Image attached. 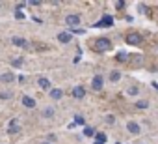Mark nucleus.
<instances>
[{
  "mask_svg": "<svg viewBox=\"0 0 158 144\" xmlns=\"http://www.w3.org/2000/svg\"><path fill=\"white\" fill-rule=\"evenodd\" d=\"M95 49H97V51H108V49H110V39H108V38L97 39V41H95Z\"/></svg>",
  "mask_w": 158,
  "mask_h": 144,
  "instance_id": "nucleus-1",
  "label": "nucleus"
},
{
  "mask_svg": "<svg viewBox=\"0 0 158 144\" xmlns=\"http://www.w3.org/2000/svg\"><path fill=\"white\" fill-rule=\"evenodd\" d=\"M65 23H67L69 26H76V25H80V15L71 13V15H67V17H65Z\"/></svg>",
  "mask_w": 158,
  "mask_h": 144,
  "instance_id": "nucleus-2",
  "label": "nucleus"
},
{
  "mask_svg": "<svg viewBox=\"0 0 158 144\" xmlns=\"http://www.w3.org/2000/svg\"><path fill=\"white\" fill-rule=\"evenodd\" d=\"M127 43H128V45H138V43H141V36L132 32V34L127 36Z\"/></svg>",
  "mask_w": 158,
  "mask_h": 144,
  "instance_id": "nucleus-3",
  "label": "nucleus"
},
{
  "mask_svg": "<svg viewBox=\"0 0 158 144\" xmlns=\"http://www.w3.org/2000/svg\"><path fill=\"white\" fill-rule=\"evenodd\" d=\"M102 83H104V81H102V77H101V75H95V77H93V81H91V88L99 92V90H102Z\"/></svg>",
  "mask_w": 158,
  "mask_h": 144,
  "instance_id": "nucleus-4",
  "label": "nucleus"
},
{
  "mask_svg": "<svg viewBox=\"0 0 158 144\" xmlns=\"http://www.w3.org/2000/svg\"><path fill=\"white\" fill-rule=\"evenodd\" d=\"M86 96V90H84V86H74L73 88V97H76V99H82Z\"/></svg>",
  "mask_w": 158,
  "mask_h": 144,
  "instance_id": "nucleus-5",
  "label": "nucleus"
},
{
  "mask_svg": "<svg viewBox=\"0 0 158 144\" xmlns=\"http://www.w3.org/2000/svg\"><path fill=\"white\" fill-rule=\"evenodd\" d=\"M71 39H73V36L69 32H60L58 34V41L60 43H71Z\"/></svg>",
  "mask_w": 158,
  "mask_h": 144,
  "instance_id": "nucleus-6",
  "label": "nucleus"
},
{
  "mask_svg": "<svg viewBox=\"0 0 158 144\" xmlns=\"http://www.w3.org/2000/svg\"><path fill=\"white\" fill-rule=\"evenodd\" d=\"M127 129H128V133H132V135H139V125H138L136 122H128V124H127Z\"/></svg>",
  "mask_w": 158,
  "mask_h": 144,
  "instance_id": "nucleus-7",
  "label": "nucleus"
},
{
  "mask_svg": "<svg viewBox=\"0 0 158 144\" xmlns=\"http://www.w3.org/2000/svg\"><path fill=\"white\" fill-rule=\"evenodd\" d=\"M11 43H13V45H17V47H26V43H28V41H26L24 38L13 36V38H11Z\"/></svg>",
  "mask_w": 158,
  "mask_h": 144,
  "instance_id": "nucleus-8",
  "label": "nucleus"
},
{
  "mask_svg": "<svg viewBox=\"0 0 158 144\" xmlns=\"http://www.w3.org/2000/svg\"><path fill=\"white\" fill-rule=\"evenodd\" d=\"M23 105L28 107V109H34V107H35V101H34V97H30V96H23Z\"/></svg>",
  "mask_w": 158,
  "mask_h": 144,
  "instance_id": "nucleus-9",
  "label": "nucleus"
},
{
  "mask_svg": "<svg viewBox=\"0 0 158 144\" xmlns=\"http://www.w3.org/2000/svg\"><path fill=\"white\" fill-rule=\"evenodd\" d=\"M8 131H10L11 135H17V133H21V127L17 125V122H15V120H11V122H10V127H8Z\"/></svg>",
  "mask_w": 158,
  "mask_h": 144,
  "instance_id": "nucleus-10",
  "label": "nucleus"
},
{
  "mask_svg": "<svg viewBox=\"0 0 158 144\" xmlns=\"http://www.w3.org/2000/svg\"><path fill=\"white\" fill-rule=\"evenodd\" d=\"M0 81H2V83H13L15 75L13 73H2V75H0Z\"/></svg>",
  "mask_w": 158,
  "mask_h": 144,
  "instance_id": "nucleus-11",
  "label": "nucleus"
},
{
  "mask_svg": "<svg viewBox=\"0 0 158 144\" xmlns=\"http://www.w3.org/2000/svg\"><path fill=\"white\" fill-rule=\"evenodd\" d=\"M112 25H114V19H112V17L108 15V17H104V19H102L101 23H97L95 26H112Z\"/></svg>",
  "mask_w": 158,
  "mask_h": 144,
  "instance_id": "nucleus-12",
  "label": "nucleus"
},
{
  "mask_svg": "<svg viewBox=\"0 0 158 144\" xmlns=\"http://www.w3.org/2000/svg\"><path fill=\"white\" fill-rule=\"evenodd\" d=\"M37 84H39V88H43V90H48V88H50V81L45 79V77H41V79L37 81Z\"/></svg>",
  "mask_w": 158,
  "mask_h": 144,
  "instance_id": "nucleus-13",
  "label": "nucleus"
},
{
  "mask_svg": "<svg viewBox=\"0 0 158 144\" xmlns=\"http://www.w3.org/2000/svg\"><path fill=\"white\" fill-rule=\"evenodd\" d=\"M61 96H63V92H61L60 88H54V90H50V97H52V99H61Z\"/></svg>",
  "mask_w": 158,
  "mask_h": 144,
  "instance_id": "nucleus-14",
  "label": "nucleus"
},
{
  "mask_svg": "<svg viewBox=\"0 0 158 144\" xmlns=\"http://www.w3.org/2000/svg\"><path fill=\"white\" fill-rule=\"evenodd\" d=\"M119 79H121V73H119L117 69H114L112 73H110V81H112V83H117Z\"/></svg>",
  "mask_w": 158,
  "mask_h": 144,
  "instance_id": "nucleus-15",
  "label": "nucleus"
},
{
  "mask_svg": "<svg viewBox=\"0 0 158 144\" xmlns=\"http://www.w3.org/2000/svg\"><path fill=\"white\" fill-rule=\"evenodd\" d=\"M104 142H106V135H104V133H97L95 144H104Z\"/></svg>",
  "mask_w": 158,
  "mask_h": 144,
  "instance_id": "nucleus-16",
  "label": "nucleus"
},
{
  "mask_svg": "<svg viewBox=\"0 0 158 144\" xmlns=\"http://www.w3.org/2000/svg\"><path fill=\"white\" fill-rule=\"evenodd\" d=\"M43 116H45V118H52V116H54V109H45V110H43Z\"/></svg>",
  "mask_w": 158,
  "mask_h": 144,
  "instance_id": "nucleus-17",
  "label": "nucleus"
},
{
  "mask_svg": "<svg viewBox=\"0 0 158 144\" xmlns=\"http://www.w3.org/2000/svg\"><path fill=\"white\" fill-rule=\"evenodd\" d=\"M74 124H78V125H84V124H86V120H84L82 116H74Z\"/></svg>",
  "mask_w": 158,
  "mask_h": 144,
  "instance_id": "nucleus-18",
  "label": "nucleus"
},
{
  "mask_svg": "<svg viewBox=\"0 0 158 144\" xmlns=\"http://www.w3.org/2000/svg\"><path fill=\"white\" fill-rule=\"evenodd\" d=\"M84 135H86V137H93V135H95V131H93L91 127H86V129H84Z\"/></svg>",
  "mask_w": 158,
  "mask_h": 144,
  "instance_id": "nucleus-19",
  "label": "nucleus"
},
{
  "mask_svg": "<svg viewBox=\"0 0 158 144\" xmlns=\"http://www.w3.org/2000/svg\"><path fill=\"white\" fill-rule=\"evenodd\" d=\"M136 107H138V109H147V101H143V99H141V101H138V103H136Z\"/></svg>",
  "mask_w": 158,
  "mask_h": 144,
  "instance_id": "nucleus-20",
  "label": "nucleus"
},
{
  "mask_svg": "<svg viewBox=\"0 0 158 144\" xmlns=\"http://www.w3.org/2000/svg\"><path fill=\"white\" fill-rule=\"evenodd\" d=\"M15 19H19V21H21V19H24V13L17 10V11H15Z\"/></svg>",
  "mask_w": 158,
  "mask_h": 144,
  "instance_id": "nucleus-21",
  "label": "nucleus"
},
{
  "mask_svg": "<svg viewBox=\"0 0 158 144\" xmlns=\"http://www.w3.org/2000/svg\"><path fill=\"white\" fill-rule=\"evenodd\" d=\"M117 60H119V62H125V60H127V54H125V52H119V54H117Z\"/></svg>",
  "mask_w": 158,
  "mask_h": 144,
  "instance_id": "nucleus-22",
  "label": "nucleus"
},
{
  "mask_svg": "<svg viewBox=\"0 0 158 144\" xmlns=\"http://www.w3.org/2000/svg\"><path fill=\"white\" fill-rule=\"evenodd\" d=\"M23 65V58H19V60H13V67H21Z\"/></svg>",
  "mask_w": 158,
  "mask_h": 144,
  "instance_id": "nucleus-23",
  "label": "nucleus"
},
{
  "mask_svg": "<svg viewBox=\"0 0 158 144\" xmlns=\"http://www.w3.org/2000/svg\"><path fill=\"white\" fill-rule=\"evenodd\" d=\"M0 97H2V99H10V97H11V94H8V92H2V94H0Z\"/></svg>",
  "mask_w": 158,
  "mask_h": 144,
  "instance_id": "nucleus-24",
  "label": "nucleus"
},
{
  "mask_svg": "<svg viewBox=\"0 0 158 144\" xmlns=\"http://www.w3.org/2000/svg\"><path fill=\"white\" fill-rule=\"evenodd\" d=\"M106 120H108V124H114V122H115V118H114L112 114H110V116H106Z\"/></svg>",
  "mask_w": 158,
  "mask_h": 144,
  "instance_id": "nucleus-25",
  "label": "nucleus"
},
{
  "mask_svg": "<svg viewBox=\"0 0 158 144\" xmlns=\"http://www.w3.org/2000/svg\"><path fill=\"white\" fill-rule=\"evenodd\" d=\"M128 94H132V96H134V94H138V88H130V90H128Z\"/></svg>",
  "mask_w": 158,
  "mask_h": 144,
  "instance_id": "nucleus-26",
  "label": "nucleus"
},
{
  "mask_svg": "<svg viewBox=\"0 0 158 144\" xmlns=\"http://www.w3.org/2000/svg\"><path fill=\"white\" fill-rule=\"evenodd\" d=\"M39 144H52V142H39Z\"/></svg>",
  "mask_w": 158,
  "mask_h": 144,
  "instance_id": "nucleus-27",
  "label": "nucleus"
}]
</instances>
